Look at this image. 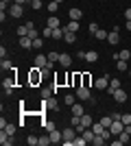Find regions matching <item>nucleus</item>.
Masks as SVG:
<instances>
[{
  "instance_id": "1",
  "label": "nucleus",
  "mask_w": 131,
  "mask_h": 146,
  "mask_svg": "<svg viewBox=\"0 0 131 146\" xmlns=\"http://www.w3.org/2000/svg\"><path fill=\"white\" fill-rule=\"evenodd\" d=\"M9 15H11V18H22V15H24V5H15V2H13V5L9 7Z\"/></svg>"
},
{
  "instance_id": "2",
  "label": "nucleus",
  "mask_w": 131,
  "mask_h": 146,
  "mask_svg": "<svg viewBox=\"0 0 131 146\" xmlns=\"http://www.w3.org/2000/svg\"><path fill=\"white\" fill-rule=\"evenodd\" d=\"M48 55H42V52H39L37 57H35V68H39V70H46V68H48Z\"/></svg>"
},
{
  "instance_id": "3",
  "label": "nucleus",
  "mask_w": 131,
  "mask_h": 146,
  "mask_svg": "<svg viewBox=\"0 0 131 146\" xmlns=\"http://www.w3.org/2000/svg\"><path fill=\"white\" fill-rule=\"evenodd\" d=\"M76 98L90 100V87H87V85H79V87H76Z\"/></svg>"
},
{
  "instance_id": "4",
  "label": "nucleus",
  "mask_w": 131,
  "mask_h": 146,
  "mask_svg": "<svg viewBox=\"0 0 131 146\" xmlns=\"http://www.w3.org/2000/svg\"><path fill=\"white\" fill-rule=\"evenodd\" d=\"M94 87H96V90H103V92H105L107 87H109V79H107V76H98V79L94 81Z\"/></svg>"
},
{
  "instance_id": "5",
  "label": "nucleus",
  "mask_w": 131,
  "mask_h": 146,
  "mask_svg": "<svg viewBox=\"0 0 131 146\" xmlns=\"http://www.w3.org/2000/svg\"><path fill=\"white\" fill-rule=\"evenodd\" d=\"M122 129H125L122 120H114L112 127H109V131H112V135H120V133H122Z\"/></svg>"
},
{
  "instance_id": "6",
  "label": "nucleus",
  "mask_w": 131,
  "mask_h": 146,
  "mask_svg": "<svg viewBox=\"0 0 131 146\" xmlns=\"http://www.w3.org/2000/svg\"><path fill=\"white\" fill-rule=\"evenodd\" d=\"M50 140H53V144H59V142L63 140V131H59V129H53V131H48Z\"/></svg>"
},
{
  "instance_id": "7",
  "label": "nucleus",
  "mask_w": 131,
  "mask_h": 146,
  "mask_svg": "<svg viewBox=\"0 0 131 146\" xmlns=\"http://www.w3.org/2000/svg\"><path fill=\"white\" fill-rule=\"evenodd\" d=\"M114 100H116V103H125L127 100V92L122 90V87H118V90L114 92Z\"/></svg>"
},
{
  "instance_id": "8",
  "label": "nucleus",
  "mask_w": 131,
  "mask_h": 146,
  "mask_svg": "<svg viewBox=\"0 0 131 146\" xmlns=\"http://www.w3.org/2000/svg\"><path fill=\"white\" fill-rule=\"evenodd\" d=\"M70 63H72V57H70L68 52H61V55H59V66H63V68H68Z\"/></svg>"
},
{
  "instance_id": "9",
  "label": "nucleus",
  "mask_w": 131,
  "mask_h": 146,
  "mask_svg": "<svg viewBox=\"0 0 131 146\" xmlns=\"http://www.w3.org/2000/svg\"><path fill=\"white\" fill-rule=\"evenodd\" d=\"M0 144H2V146H11L13 144V135H9V133L2 131V133H0Z\"/></svg>"
},
{
  "instance_id": "10",
  "label": "nucleus",
  "mask_w": 131,
  "mask_h": 146,
  "mask_svg": "<svg viewBox=\"0 0 131 146\" xmlns=\"http://www.w3.org/2000/svg\"><path fill=\"white\" fill-rule=\"evenodd\" d=\"M118 87H120V81L118 79H112V81H109V87H107V94H112V96H114V92H116V90H118Z\"/></svg>"
},
{
  "instance_id": "11",
  "label": "nucleus",
  "mask_w": 131,
  "mask_h": 146,
  "mask_svg": "<svg viewBox=\"0 0 131 146\" xmlns=\"http://www.w3.org/2000/svg\"><path fill=\"white\" fill-rule=\"evenodd\" d=\"M107 42L112 44V46H116V44L120 42V35H118V31H112V33L107 35Z\"/></svg>"
},
{
  "instance_id": "12",
  "label": "nucleus",
  "mask_w": 131,
  "mask_h": 146,
  "mask_svg": "<svg viewBox=\"0 0 131 146\" xmlns=\"http://www.w3.org/2000/svg\"><path fill=\"white\" fill-rule=\"evenodd\" d=\"M42 81V72H39V68H33V72H31V83L35 85V83H39Z\"/></svg>"
},
{
  "instance_id": "13",
  "label": "nucleus",
  "mask_w": 131,
  "mask_h": 146,
  "mask_svg": "<svg viewBox=\"0 0 131 146\" xmlns=\"http://www.w3.org/2000/svg\"><path fill=\"white\" fill-rule=\"evenodd\" d=\"M2 87H5V94L9 96V94L13 92V79H5L2 81Z\"/></svg>"
},
{
  "instance_id": "14",
  "label": "nucleus",
  "mask_w": 131,
  "mask_h": 146,
  "mask_svg": "<svg viewBox=\"0 0 131 146\" xmlns=\"http://www.w3.org/2000/svg\"><path fill=\"white\" fill-rule=\"evenodd\" d=\"M63 39H66V44H74V42H76V33H72V31H66Z\"/></svg>"
},
{
  "instance_id": "15",
  "label": "nucleus",
  "mask_w": 131,
  "mask_h": 146,
  "mask_svg": "<svg viewBox=\"0 0 131 146\" xmlns=\"http://www.w3.org/2000/svg\"><path fill=\"white\" fill-rule=\"evenodd\" d=\"M81 124H83V127H92V124H94V122H92V116H90V113H83V116H81Z\"/></svg>"
},
{
  "instance_id": "16",
  "label": "nucleus",
  "mask_w": 131,
  "mask_h": 146,
  "mask_svg": "<svg viewBox=\"0 0 131 146\" xmlns=\"http://www.w3.org/2000/svg\"><path fill=\"white\" fill-rule=\"evenodd\" d=\"M20 46L22 48H33V39L31 37H20Z\"/></svg>"
},
{
  "instance_id": "17",
  "label": "nucleus",
  "mask_w": 131,
  "mask_h": 146,
  "mask_svg": "<svg viewBox=\"0 0 131 146\" xmlns=\"http://www.w3.org/2000/svg\"><path fill=\"white\" fill-rule=\"evenodd\" d=\"M68 15H70L72 20H79V18L83 15V13H81V9H76V7H72V9L68 11Z\"/></svg>"
},
{
  "instance_id": "18",
  "label": "nucleus",
  "mask_w": 131,
  "mask_h": 146,
  "mask_svg": "<svg viewBox=\"0 0 131 146\" xmlns=\"http://www.w3.org/2000/svg\"><path fill=\"white\" fill-rule=\"evenodd\" d=\"M85 113V109H83V105H72V116H83Z\"/></svg>"
},
{
  "instance_id": "19",
  "label": "nucleus",
  "mask_w": 131,
  "mask_h": 146,
  "mask_svg": "<svg viewBox=\"0 0 131 146\" xmlns=\"http://www.w3.org/2000/svg\"><path fill=\"white\" fill-rule=\"evenodd\" d=\"M63 31H72V33H76V31H79V20H72L68 26H63Z\"/></svg>"
},
{
  "instance_id": "20",
  "label": "nucleus",
  "mask_w": 131,
  "mask_h": 146,
  "mask_svg": "<svg viewBox=\"0 0 131 146\" xmlns=\"http://www.w3.org/2000/svg\"><path fill=\"white\" fill-rule=\"evenodd\" d=\"M55 92H57V87H44L42 90V98H50Z\"/></svg>"
},
{
  "instance_id": "21",
  "label": "nucleus",
  "mask_w": 131,
  "mask_h": 146,
  "mask_svg": "<svg viewBox=\"0 0 131 146\" xmlns=\"http://www.w3.org/2000/svg\"><path fill=\"white\" fill-rule=\"evenodd\" d=\"M63 35H66V31H63L61 26H57V29H53V37H55V39H61Z\"/></svg>"
},
{
  "instance_id": "22",
  "label": "nucleus",
  "mask_w": 131,
  "mask_h": 146,
  "mask_svg": "<svg viewBox=\"0 0 131 146\" xmlns=\"http://www.w3.org/2000/svg\"><path fill=\"white\" fill-rule=\"evenodd\" d=\"M96 59H98V52H96V50H90V52L85 55V61H90V63H94Z\"/></svg>"
},
{
  "instance_id": "23",
  "label": "nucleus",
  "mask_w": 131,
  "mask_h": 146,
  "mask_svg": "<svg viewBox=\"0 0 131 146\" xmlns=\"http://www.w3.org/2000/svg\"><path fill=\"white\" fill-rule=\"evenodd\" d=\"M98 122H100V124H103L105 129H109V127H112V122H114V120H112V116H105V118H100Z\"/></svg>"
},
{
  "instance_id": "24",
  "label": "nucleus",
  "mask_w": 131,
  "mask_h": 146,
  "mask_svg": "<svg viewBox=\"0 0 131 146\" xmlns=\"http://www.w3.org/2000/svg\"><path fill=\"white\" fill-rule=\"evenodd\" d=\"M118 59L129 61V59H131V52H129V50H120V52H118ZM118 59H116V61H118Z\"/></svg>"
},
{
  "instance_id": "25",
  "label": "nucleus",
  "mask_w": 131,
  "mask_h": 146,
  "mask_svg": "<svg viewBox=\"0 0 131 146\" xmlns=\"http://www.w3.org/2000/svg\"><path fill=\"white\" fill-rule=\"evenodd\" d=\"M26 144H29V146H37V144H39V137H35V135H29V137H26Z\"/></svg>"
},
{
  "instance_id": "26",
  "label": "nucleus",
  "mask_w": 131,
  "mask_h": 146,
  "mask_svg": "<svg viewBox=\"0 0 131 146\" xmlns=\"http://www.w3.org/2000/svg\"><path fill=\"white\" fill-rule=\"evenodd\" d=\"M59 55H61L59 50H55V52H48V61H50V63H55V61H59Z\"/></svg>"
},
{
  "instance_id": "27",
  "label": "nucleus",
  "mask_w": 131,
  "mask_h": 146,
  "mask_svg": "<svg viewBox=\"0 0 131 146\" xmlns=\"http://www.w3.org/2000/svg\"><path fill=\"white\" fill-rule=\"evenodd\" d=\"M105 142H107V140H105V137H103V135H96V137H94V140H92V144H94V146H103V144H105Z\"/></svg>"
},
{
  "instance_id": "28",
  "label": "nucleus",
  "mask_w": 131,
  "mask_h": 146,
  "mask_svg": "<svg viewBox=\"0 0 131 146\" xmlns=\"http://www.w3.org/2000/svg\"><path fill=\"white\" fill-rule=\"evenodd\" d=\"M48 144H53L50 135H42V137H39V146H48Z\"/></svg>"
},
{
  "instance_id": "29",
  "label": "nucleus",
  "mask_w": 131,
  "mask_h": 146,
  "mask_svg": "<svg viewBox=\"0 0 131 146\" xmlns=\"http://www.w3.org/2000/svg\"><path fill=\"white\" fill-rule=\"evenodd\" d=\"M46 26H50V29H57V26H59V18H55V15H53V18H48V24Z\"/></svg>"
},
{
  "instance_id": "30",
  "label": "nucleus",
  "mask_w": 131,
  "mask_h": 146,
  "mask_svg": "<svg viewBox=\"0 0 131 146\" xmlns=\"http://www.w3.org/2000/svg\"><path fill=\"white\" fill-rule=\"evenodd\" d=\"M85 144H87V140L83 137V135H76L74 137V146H85Z\"/></svg>"
},
{
  "instance_id": "31",
  "label": "nucleus",
  "mask_w": 131,
  "mask_h": 146,
  "mask_svg": "<svg viewBox=\"0 0 131 146\" xmlns=\"http://www.w3.org/2000/svg\"><path fill=\"white\" fill-rule=\"evenodd\" d=\"M2 131H5V133H9V135H13V133H15V124H11V122H7V127L2 129Z\"/></svg>"
},
{
  "instance_id": "32",
  "label": "nucleus",
  "mask_w": 131,
  "mask_h": 146,
  "mask_svg": "<svg viewBox=\"0 0 131 146\" xmlns=\"http://www.w3.org/2000/svg\"><path fill=\"white\" fill-rule=\"evenodd\" d=\"M107 35H109V33H107V31L98 29V31H96V35H94V37H96V39H107Z\"/></svg>"
},
{
  "instance_id": "33",
  "label": "nucleus",
  "mask_w": 131,
  "mask_h": 146,
  "mask_svg": "<svg viewBox=\"0 0 131 146\" xmlns=\"http://www.w3.org/2000/svg\"><path fill=\"white\" fill-rule=\"evenodd\" d=\"M0 68H2V70H13V63L9 59H2V63H0Z\"/></svg>"
},
{
  "instance_id": "34",
  "label": "nucleus",
  "mask_w": 131,
  "mask_h": 146,
  "mask_svg": "<svg viewBox=\"0 0 131 146\" xmlns=\"http://www.w3.org/2000/svg\"><path fill=\"white\" fill-rule=\"evenodd\" d=\"M116 68H118L120 72H127V61H122V59H118V61H116Z\"/></svg>"
},
{
  "instance_id": "35",
  "label": "nucleus",
  "mask_w": 131,
  "mask_h": 146,
  "mask_svg": "<svg viewBox=\"0 0 131 146\" xmlns=\"http://www.w3.org/2000/svg\"><path fill=\"white\" fill-rule=\"evenodd\" d=\"M18 35H20V37H26V35H29V26H26V24H22V26L18 29Z\"/></svg>"
},
{
  "instance_id": "36",
  "label": "nucleus",
  "mask_w": 131,
  "mask_h": 146,
  "mask_svg": "<svg viewBox=\"0 0 131 146\" xmlns=\"http://www.w3.org/2000/svg\"><path fill=\"white\" fill-rule=\"evenodd\" d=\"M63 103L72 107V105H74V96H72V94H66V96H63Z\"/></svg>"
},
{
  "instance_id": "37",
  "label": "nucleus",
  "mask_w": 131,
  "mask_h": 146,
  "mask_svg": "<svg viewBox=\"0 0 131 146\" xmlns=\"http://www.w3.org/2000/svg\"><path fill=\"white\" fill-rule=\"evenodd\" d=\"M57 9H59V2H57V0H53V2H48V11H50V13H55Z\"/></svg>"
},
{
  "instance_id": "38",
  "label": "nucleus",
  "mask_w": 131,
  "mask_h": 146,
  "mask_svg": "<svg viewBox=\"0 0 131 146\" xmlns=\"http://www.w3.org/2000/svg\"><path fill=\"white\" fill-rule=\"evenodd\" d=\"M42 46H44V42H42V37H37V39H33V48H42Z\"/></svg>"
},
{
  "instance_id": "39",
  "label": "nucleus",
  "mask_w": 131,
  "mask_h": 146,
  "mask_svg": "<svg viewBox=\"0 0 131 146\" xmlns=\"http://www.w3.org/2000/svg\"><path fill=\"white\" fill-rule=\"evenodd\" d=\"M31 7L35 9V11H39V9H42V0H33V2H31Z\"/></svg>"
},
{
  "instance_id": "40",
  "label": "nucleus",
  "mask_w": 131,
  "mask_h": 146,
  "mask_svg": "<svg viewBox=\"0 0 131 146\" xmlns=\"http://www.w3.org/2000/svg\"><path fill=\"white\" fill-rule=\"evenodd\" d=\"M122 124H131V113H122Z\"/></svg>"
},
{
  "instance_id": "41",
  "label": "nucleus",
  "mask_w": 131,
  "mask_h": 146,
  "mask_svg": "<svg viewBox=\"0 0 131 146\" xmlns=\"http://www.w3.org/2000/svg\"><path fill=\"white\" fill-rule=\"evenodd\" d=\"M44 127H46V131H53V129H57V127H55V122H48V120L44 122Z\"/></svg>"
},
{
  "instance_id": "42",
  "label": "nucleus",
  "mask_w": 131,
  "mask_h": 146,
  "mask_svg": "<svg viewBox=\"0 0 131 146\" xmlns=\"http://www.w3.org/2000/svg\"><path fill=\"white\" fill-rule=\"evenodd\" d=\"M96 31H98V24L92 22V24H90V35H96Z\"/></svg>"
},
{
  "instance_id": "43",
  "label": "nucleus",
  "mask_w": 131,
  "mask_h": 146,
  "mask_svg": "<svg viewBox=\"0 0 131 146\" xmlns=\"http://www.w3.org/2000/svg\"><path fill=\"white\" fill-rule=\"evenodd\" d=\"M100 135H103V137H105V140L109 142V137H112V131H109V129H105V131H103V133H100Z\"/></svg>"
},
{
  "instance_id": "44",
  "label": "nucleus",
  "mask_w": 131,
  "mask_h": 146,
  "mask_svg": "<svg viewBox=\"0 0 131 146\" xmlns=\"http://www.w3.org/2000/svg\"><path fill=\"white\" fill-rule=\"evenodd\" d=\"M112 120H122V113H118V111H114V113H112Z\"/></svg>"
},
{
  "instance_id": "45",
  "label": "nucleus",
  "mask_w": 131,
  "mask_h": 146,
  "mask_svg": "<svg viewBox=\"0 0 131 146\" xmlns=\"http://www.w3.org/2000/svg\"><path fill=\"white\" fill-rule=\"evenodd\" d=\"M83 85L90 87V76H87V74H83Z\"/></svg>"
},
{
  "instance_id": "46",
  "label": "nucleus",
  "mask_w": 131,
  "mask_h": 146,
  "mask_svg": "<svg viewBox=\"0 0 131 146\" xmlns=\"http://www.w3.org/2000/svg\"><path fill=\"white\" fill-rule=\"evenodd\" d=\"M15 5H26V2H33V0H13Z\"/></svg>"
},
{
  "instance_id": "47",
  "label": "nucleus",
  "mask_w": 131,
  "mask_h": 146,
  "mask_svg": "<svg viewBox=\"0 0 131 146\" xmlns=\"http://www.w3.org/2000/svg\"><path fill=\"white\" fill-rule=\"evenodd\" d=\"M125 18H127V20H131V9H127V11H125Z\"/></svg>"
},
{
  "instance_id": "48",
  "label": "nucleus",
  "mask_w": 131,
  "mask_h": 146,
  "mask_svg": "<svg viewBox=\"0 0 131 146\" xmlns=\"http://www.w3.org/2000/svg\"><path fill=\"white\" fill-rule=\"evenodd\" d=\"M127 31H131V20H127Z\"/></svg>"
},
{
  "instance_id": "49",
  "label": "nucleus",
  "mask_w": 131,
  "mask_h": 146,
  "mask_svg": "<svg viewBox=\"0 0 131 146\" xmlns=\"http://www.w3.org/2000/svg\"><path fill=\"white\" fill-rule=\"evenodd\" d=\"M0 2H5V5H9V2H13V0H0Z\"/></svg>"
},
{
  "instance_id": "50",
  "label": "nucleus",
  "mask_w": 131,
  "mask_h": 146,
  "mask_svg": "<svg viewBox=\"0 0 131 146\" xmlns=\"http://www.w3.org/2000/svg\"><path fill=\"white\" fill-rule=\"evenodd\" d=\"M57 2H63V0H57Z\"/></svg>"
}]
</instances>
